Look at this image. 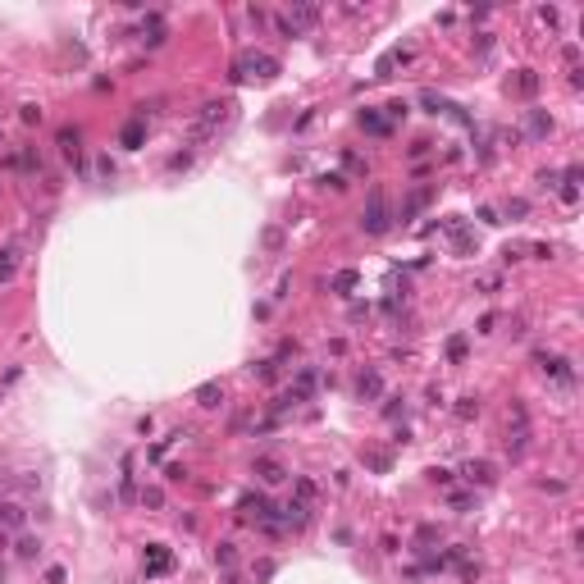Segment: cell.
<instances>
[{"label":"cell","mask_w":584,"mask_h":584,"mask_svg":"<svg viewBox=\"0 0 584 584\" xmlns=\"http://www.w3.org/2000/svg\"><path fill=\"white\" fill-rule=\"evenodd\" d=\"M224 402V388L219 384H201L197 388V406H206V411H210V406H219Z\"/></svg>","instance_id":"obj_12"},{"label":"cell","mask_w":584,"mask_h":584,"mask_svg":"<svg viewBox=\"0 0 584 584\" xmlns=\"http://www.w3.org/2000/svg\"><path fill=\"white\" fill-rule=\"evenodd\" d=\"M142 507H164V493L155 489V484H151V489H142Z\"/></svg>","instance_id":"obj_18"},{"label":"cell","mask_w":584,"mask_h":584,"mask_svg":"<svg viewBox=\"0 0 584 584\" xmlns=\"http://www.w3.org/2000/svg\"><path fill=\"white\" fill-rule=\"evenodd\" d=\"M274 73H279V60H269V55H242V60L233 64V78H238V83H251V78L265 83V78H274Z\"/></svg>","instance_id":"obj_2"},{"label":"cell","mask_w":584,"mask_h":584,"mask_svg":"<svg viewBox=\"0 0 584 584\" xmlns=\"http://www.w3.org/2000/svg\"><path fill=\"white\" fill-rule=\"evenodd\" d=\"M142 138H146V123H142V119H133L128 128H123V138H119V142L128 146V151H138V146H142Z\"/></svg>","instance_id":"obj_13"},{"label":"cell","mask_w":584,"mask_h":584,"mask_svg":"<svg viewBox=\"0 0 584 584\" xmlns=\"http://www.w3.org/2000/svg\"><path fill=\"white\" fill-rule=\"evenodd\" d=\"M516 87H521L525 96H534V92H539V73H534V69H521V78H516Z\"/></svg>","instance_id":"obj_14"},{"label":"cell","mask_w":584,"mask_h":584,"mask_svg":"<svg viewBox=\"0 0 584 584\" xmlns=\"http://www.w3.org/2000/svg\"><path fill=\"white\" fill-rule=\"evenodd\" d=\"M406 60H411V51H402V46H397V51H388V55H384V60H379V64H375V73H379V78H388V73H393V69H397V64H406Z\"/></svg>","instance_id":"obj_9"},{"label":"cell","mask_w":584,"mask_h":584,"mask_svg":"<svg viewBox=\"0 0 584 584\" xmlns=\"http://www.w3.org/2000/svg\"><path fill=\"white\" fill-rule=\"evenodd\" d=\"M456 415H461V420H470V415H480V402H475V397H461V402H456Z\"/></svg>","instance_id":"obj_17"},{"label":"cell","mask_w":584,"mask_h":584,"mask_svg":"<svg viewBox=\"0 0 584 584\" xmlns=\"http://www.w3.org/2000/svg\"><path fill=\"white\" fill-rule=\"evenodd\" d=\"M265 247L279 251V247H284V233H279V229H265Z\"/></svg>","instance_id":"obj_23"},{"label":"cell","mask_w":584,"mask_h":584,"mask_svg":"<svg viewBox=\"0 0 584 584\" xmlns=\"http://www.w3.org/2000/svg\"><path fill=\"white\" fill-rule=\"evenodd\" d=\"M146 571H151V576H160V571H169V552H164L160 543H151V552H146Z\"/></svg>","instance_id":"obj_10"},{"label":"cell","mask_w":584,"mask_h":584,"mask_svg":"<svg viewBox=\"0 0 584 584\" xmlns=\"http://www.w3.org/2000/svg\"><path fill=\"white\" fill-rule=\"evenodd\" d=\"M334 288H343V292H347V288H356V274H352V269H343V274L334 279Z\"/></svg>","instance_id":"obj_24"},{"label":"cell","mask_w":584,"mask_h":584,"mask_svg":"<svg viewBox=\"0 0 584 584\" xmlns=\"http://www.w3.org/2000/svg\"><path fill=\"white\" fill-rule=\"evenodd\" d=\"M388 206H384V197L379 192H370V201H365V210H361V229L370 233V238H379V233H388Z\"/></svg>","instance_id":"obj_3"},{"label":"cell","mask_w":584,"mask_h":584,"mask_svg":"<svg viewBox=\"0 0 584 584\" xmlns=\"http://www.w3.org/2000/svg\"><path fill=\"white\" fill-rule=\"evenodd\" d=\"M297 502H306V507L315 502V484L310 480H297Z\"/></svg>","instance_id":"obj_19"},{"label":"cell","mask_w":584,"mask_h":584,"mask_svg":"<svg viewBox=\"0 0 584 584\" xmlns=\"http://www.w3.org/2000/svg\"><path fill=\"white\" fill-rule=\"evenodd\" d=\"M23 123H42V110H37V105H23Z\"/></svg>","instance_id":"obj_27"},{"label":"cell","mask_w":584,"mask_h":584,"mask_svg":"<svg viewBox=\"0 0 584 584\" xmlns=\"http://www.w3.org/2000/svg\"><path fill=\"white\" fill-rule=\"evenodd\" d=\"M23 521H28L23 502L18 498H0V530H23Z\"/></svg>","instance_id":"obj_5"},{"label":"cell","mask_w":584,"mask_h":584,"mask_svg":"<svg viewBox=\"0 0 584 584\" xmlns=\"http://www.w3.org/2000/svg\"><path fill=\"white\" fill-rule=\"evenodd\" d=\"M229 119H233V101H206L188 123V142H210Z\"/></svg>","instance_id":"obj_1"},{"label":"cell","mask_w":584,"mask_h":584,"mask_svg":"<svg viewBox=\"0 0 584 584\" xmlns=\"http://www.w3.org/2000/svg\"><path fill=\"white\" fill-rule=\"evenodd\" d=\"M37 552H42V543H37V539H23V543H18V557H37Z\"/></svg>","instance_id":"obj_22"},{"label":"cell","mask_w":584,"mask_h":584,"mask_svg":"<svg viewBox=\"0 0 584 584\" xmlns=\"http://www.w3.org/2000/svg\"><path fill=\"white\" fill-rule=\"evenodd\" d=\"M215 561H219V566H233V548H229V543H219V552H215Z\"/></svg>","instance_id":"obj_26"},{"label":"cell","mask_w":584,"mask_h":584,"mask_svg":"<svg viewBox=\"0 0 584 584\" xmlns=\"http://www.w3.org/2000/svg\"><path fill=\"white\" fill-rule=\"evenodd\" d=\"M284 521L292 525V530H301V525L310 521V507H306V502H288V507H284Z\"/></svg>","instance_id":"obj_11"},{"label":"cell","mask_w":584,"mask_h":584,"mask_svg":"<svg viewBox=\"0 0 584 584\" xmlns=\"http://www.w3.org/2000/svg\"><path fill=\"white\" fill-rule=\"evenodd\" d=\"M447 352H452V361H461V356H466V338H452V343H447Z\"/></svg>","instance_id":"obj_25"},{"label":"cell","mask_w":584,"mask_h":584,"mask_svg":"<svg viewBox=\"0 0 584 584\" xmlns=\"http://www.w3.org/2000/svg\"><path fill=\"white\" fill-rule=\"evenodd\" d=\"M284 23L301 37L306 28H315V23H320V5H310V0H292V5H288V14H284Z\"/></svg>","instance_id":"obj_4"},{"label":"cell","mask_w":584,"mask_h":584,"mask_svg":"<svg viewBox=\"0 0 584 584\" xmlns=\"http://www.w3.org/2000/svg\"><path fill=\"white\" fill-rule=\"evenodd\" d=\"M379 388H384V384H379V375H361L356 393H361V397H379Z\"/></svg>","instance_id":"obj_16"},{"label":"cell","mask_w":584,"mask_h":584,"mask_svg":"<svg viewBox=\"0 0 584 584\" xmlns=\"http://www.w3.org/2000/svg\"><path fill=\"white\" fill-rule=\"evenodd\" d=\"M461 475H466L470 484H493V466H489V461H466Z\"/></svg>","instance_id":"obj_8"},{"label":"cell","mask_w":584,"mask_h":584,"mask_svg":"<svg viewBox=\"0 0 584 584\" xmlns=\"http://www.w3.org/2000/svg\"><path fill=\"white\" fill-rule=\"evenodd\" d=\"M14 269H18V256H14V251H0V284L14 279Z\"/></svg>","instance_id":"obj_15"},{"label":"cell","mask_w":584,"mask_h":584,"mask_svg":"<svg viewBox=\"0 0 584 584\" xmlns=\"http://www.w3.org/2000/svg\"><path fill=\"white\" fill-rule=\"evenodd\" d=\"M525 133H530V138H548V133H552V119L543 110H530V114H525Z\"/></svg>","instance_id":"obj_7"},{"label":"cell","mask_w":584,"mask_h":584,"mask_svg":"<svg viewBox=\"0 0 584 584\" xmlns=\"http://www.w3.org/2000/svg\"><path fill=\"white\" fill-rule=\"evenodd\" d=\"M361 123H365V128H370V133H388V123H384V119H379V114H361Z\"/></svg>","instance_id":"obj_21"},{"label":"cell","mask_w":584,"mask_h":584,"mask_svg":"<svg viewBox=\"0 0 584 584\" xmlns=\"http://www.w3.org/2000/svg\"><path fill=\"white\" fill-rule=\"evenodd\" d=\"M60 146H64V155H78V133L64 128V133H60Z\"/></svg>","instance_id":"obj_20"},{"label":"cell","mask_w":584,"mask_h":584,"mask_svg":"<svg viewBox=\"0 0 584 584\" xmlns=\"http://www.w3.org/2000/svg\"><path fill=\"white\" fill-rule=\"evenodd\" d=\"M256 475H260L265 484H284V480H288V470L274 461V456H260V461H256Z\"/></svg>","instance_id":"obj_6"}]
</instances>
